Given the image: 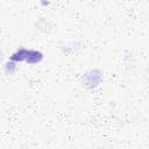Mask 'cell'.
I'll return each instance as SVG.
<instances>
[]
</instances>
